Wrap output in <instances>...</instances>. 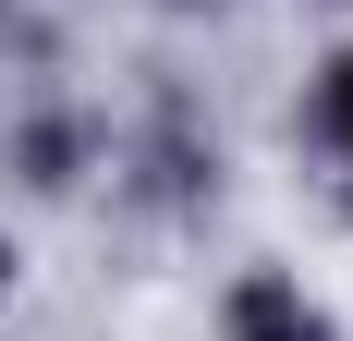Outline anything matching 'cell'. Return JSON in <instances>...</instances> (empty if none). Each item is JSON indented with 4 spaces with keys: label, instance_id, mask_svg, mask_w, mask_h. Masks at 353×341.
<instances>
[{
    "label": "cell",
    "instance_id": "4",
    "mask_svg": "<svg viewBox=\"0 0 353 341\" xmlns=\"http://www.w3.org/2000/svg\"><path fill=\"white\" fill-rule=\"evenodd\" d=\"M0 305H12V244H0Z\"/></svg>",
    "mask_w": 353,
    "mask_h": 341
},
{
    "label": "cell",
    "instance_id": "3",
    "mask_svg": "<svg viewBox=\"0 0 353 341\" xmlns=\"http://www.w3.org/2000/svg\"><path fill=\"white\" fill-rule=\"evenodd\" d=\"M317 146L353 170V49H341V61H317Z\"/></svg>",
    "mask_w": 353,
    "mask_h": 341
},
{
    "label": "cell",
    "instance_id": "2",
    "mask_svg": "<svg viewBox=\"0 0 353 341\" xmlns=\"http://www.w3.org/2000/svg\"><path fill=\"white\" fill-rule=\"evenodd\" d=\"M0 159L25 170L37 195H61L73 170L98 159V122H85V110H25V122H12V146H0Z\"/></svg>",
    "mask_w": 353,
    "mask_h": 341
},
{
    "label": "cell",
    "instance_id": "1",
    "mask_svg": "<svg viewBox=\"0 0 353 341\" xmlns=\"http://www.w3.org/2000/svg\"><path fill=\"white\" fill-rule=\"evenodd\" d=\"M219 341H341V329H329V305L305 293V280L244 269V280H232V305H219Z\"/></svg>",
    "mask_w": 353,
    "mask_h": 341
},
{
    "label": "cell",
    "instance_id": "5",
    "mask_svg": "<svg viewBox=\"0 0 353 341\" xmlns=\"http://www.w3.org/2000/svg\"><path fill=\"white\" fill-rule=\"evenodd\" d=\"M171 12H232V0H171Z\"/></svg>",
    "mask_w": 353,
    "mask_h": 341
}]
</instances>
